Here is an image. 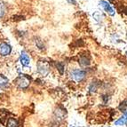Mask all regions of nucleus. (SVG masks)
<instances>
[{
  "label": "nucleus",
  "mask_w": 127,
  "mask_h": 127,
  "mask_svg": "<svg viewBox=\"0 0 127 127\" xmlns=\"http://www.w3.org/2000/svg\"><path fill=\"white\" fill-rule=\"evenodd\" d=\"M21 63L22 64L23 66H29L30 65V57L28 56V54L25 53V52H21Z\"/></svg>",
  "instance_id": "6"
},
{
  "label": "nucleus",
  "mask_w": 127,
  "mask_h": 127,
  "mask_svg": "<svg viewBox=\"0 0 127 127\" xmlns=\"http://www.w3.org/2000/svg\"><path fill=\"white\" fill-rule=\"evenodd\" d=\"M56 67H57V69L59 70V72L61 74H63L64 73V65L62 63V62H57L56 63Z\"/></svg>",
  "instance_id": "14"
},
{
  "label": "nucleus",
  "mask_w": 127,
  "mask_h": 127,
  "mask_svg": "<svg viewBox=\"0 0 127 127\" xmlns=\"http://www.w3.org/2000/svg\"><path fill=\"white\" fill-rule=\"evenodd\" d=\"M19 122H18L17 119L11 117L7 120L6 127H19Z\"/></svg>",
  "instance_id": "8"
},
{
  "label": "nucleus",
  "mask_w": 127,
  "mask_h": 127,
  "mask_svg": "<svg viewBox=\"0 0 127 127\" xmlns=\"http://www.w3.org/2000/svg\"><path fill=\"white\" fill-rule=\"evenodd\" d=\"M111 1H112V0H111Z\"/></svg>",
  "instance_id": "18"
},
{
  "label": "nucleus",
  "mask_w": 127,
  "mask_h": 127,
  "mask_svg": "<svg viewBox=\"0 0 127 127\" xmlns=\"http://www.w3.org/2000/svg\"><path fill=\"white\" fill-rule=\"evenodd\" d=\"M55 116L60 119H63L66 116V110L63 108L60 107V108H58L57 109L55 110Z\"/></svg>",
  "instance_id": "7"
},
{
  "label": "nucleus",
  "mask_w": 127,
  "mask_h": 127,
  "mask_svg": "<svg viewBox=\"0 0 127 127\" xmlns=\"http://www.w3.org/2000/svg\"><path fill=\"white\" fill-rule=\"evenodd\" d=\"M100 4L101 5L102 7H103V9L106 11L108 14L111 15V16H114V15H115L114 9L111 7V5H110V4H108L107 1H105V0H101V1H100Z\"/></svg>",
  "instance_id": "5"
},
{
  "label": "nucleus",
  "mask_w": 127,
  "mask_h": 127,
  "mask_svg": "<svg viewBox=\"0 0 127 127\" xmlns=\"http://www.w3.org/2000/svg\"><path fill=\"white\" fill-rule=\"evenodd\" d=\"M96 89H97V84L96 83H92L91 86H90V90H91V92H95Z\"/></svg>",
  "instance_id": "16"
},
{
  "label": "nucleus",
  "mask_w": 127,
  "mask_h": 127,
  "mask_svg": "<svg viewBox=\"0 0 127 127\" xmlns=\"http://www.w3.org/2000/svg\"><path fill=\"white\" fill-rule=\"evenodd\" d=\"M4 12H5V9H4V5L3 4L0 3V18H2L4 14Z\"/></svg>",
  "instance_id": "15"
},
{
  "label": "nucleus",
  "mask_w": 127,
  "mask_h": 127,
  "mask_svg": "<svg viewBox=\"0 0 127 127\" xmlns=\"http://www.w3.org/2000/svg\"><path fill=\"white\" fill-rule=\"evenodd\" d=\"M14 83L21 89H26L30 84V77L28 75H21L14 80Z\"/></svg>",
  "instance_id": "1"
},
{
  "label": "nucleus",
  "mask_w": 127,
  "mask_h": 127,
  "mask_svg": "<svg viewBox=\"0 0 127 127\" xmlns=\"http://www.w3.org/2000/svg\"><path fill=\"white\" fill-rule=\"evenodd\" d=\"M93 18L97 21H100L103 19V15H102L100 12H95V13H93Z\"/></svg>",
  "instance_id": "13"
},
{
  "label": "nucleus",
  "mask_w": 127,
  "mask_h": 127,
  "mask_svg": "<svg viewBox=\"0 0 127 127\" xmlns=\"http://www.w3.org/2000/svg\"><path fill=\"white\" fill-rule=\"evenodd\" d=\"M9 80L6 76H4V75L0 74V88H4L8 85Z\"/></svg>",
  "instance_id": "10"
},
{
  "label": "nucleus",
  "mask_w": 127,
  "mask_h": 127,
  "mask_svg": "<svg viewBox=\"0 0 127 127\" xmlns=\"http://www.w3.org/2000/svg\"><path fill=\"white\" fill-rule=\"evenodd\" d=\"M37 71L39 74H41L42 76H45L49 74L50 72V63H49L47 61H43V60H40L38 61L37 62Z\"/></svg>",
  "instance_id": "2"
},
{
  "label": "nucleus",
  "mask_w": 127,
  "mask_h": 127,
  "mask_svg": "<svg viewBox=\"0 0 127 127\" xmlns=\"http://www.w3.org/2000/svg\"><path fill=\"white\" fill-rule=\"evenodd\" d=\"M125 124H127V111L125 112V114L124 115L123 117H121L118 120L115 122V125H118V126L119 125H124Z\"/></svg>",
  "instance_id": "9"
},
{
  "label": "nucleus",
  "mask_w": 127,
  "mask_h": 127,
  "mask_svg": "<svg viewBox=\"0 0 127 127\" xmlns=\"http://www.w3.org/2000/svg\"><path fill=\"white\" fill-rule=\"evenodd\" d=\"M118 108H119V110L123 111V112H126L127 111V100H124V101L119 105Z\"/></svg>",
  "instance_id": "12"
},
{
  "label": "nucleus",
  "mask_w": 127,
  "mask_h": 127,
  "mask_svg": "<svg viewBox=\"0 0 127 127\" xmlns=\"http://www.w3.org/2000/svg\"><path fill=\"white\" fill-rule=\"evenodd\" d=\"M124 13L127 15V7H125V8H124Z\"/></svg>",
  "instance_id": "17"
},
{
  "label": "nucleus",
  "mask_w": 127,
  "mask_h": 127,
  "mask_svg": "<svg viewBox=\"0 0 127 127\" xmlns=\"http://www.w3.org/2000/svg\"><path fill=\"white\" fill-rule=\"evenodd\" d=\"M79 63L83 67H86V66L90 65V59L87 58L86 56H82V57L79 59Z\"/></svg>",
  "instance_id": "11"
},
{
  "label": "nucleus",
  "mask_w": 127,
  "mask_h": 127,
  "mask_svg": "<svg viewBox=\"0 0 127 127\" xmlns=\"http://www.w3.org/2000/svg\"><path fill=\"white\" fill-rule=\"evenodd\" d=\"M71 76H72L73 80H75L76 82H80L85 78V71L81 69H74L71 72Z\"/></svg>",
  "instance_id": "3"
},
{
  "label": "nucleus",
  "mask_w": 127,
  "mask_h": 127,
  "mask_svg": "<svg viewBox=\"0 0 127 127\" xmlns=\"http://www.w3.org/2000/svg\"><path fill=\"white\" fill-rule=\"evenodd\" d=\"M11 51H12V47L8 44H6V43H1L0 44V55L6 56V55L10 54Z\"/></svg>",
  "instance_id": "4"
}]
</instances>
